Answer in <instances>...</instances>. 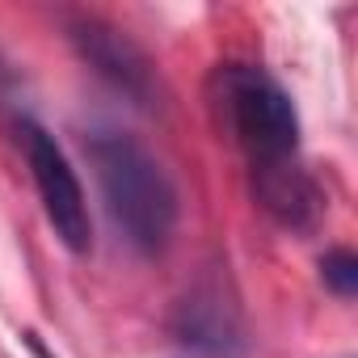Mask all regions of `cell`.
<instances>
[{
    "instance_id": "7a4b0ae2",
    "label": "cell",
    "mask_w": 358,
    "mask_h": 358,
    "mask_svg": "<svg viewBox=\"0 0 358 358\" xmlns=\"http://www.w3.org/2000/svg\"><path fill=\"white\" fill-rule=\"evenodd\" d=\"M215 106L224 114V127L249 156V169L299 156V114L270 72L253 64H224L215 72Z\"/></svg>"
},
{
    "instance_id": "8992f818",
    "label": "cell",
    "mask_w": 358,
    "mask_h": 358,
    "mask_svg": "<svg viewBox=\"0 0 358 358\" xmlns=\"http://www.w3.org/2000/svg\"><path fill=\"white\" fill-rule=\"evenodd\" d=\"M253 194L266 207V215L274 224H282L287 232H312L324 220V194L299 156L282 160V164L253 169Z\"/></svg>"
},
{
    "instance_id": "6da1fadb",
    "label": "cell",
    "mask_w": 358,
    "mask_h": 358,
    "mask_svg": "<svg viewBox=\"0 0 358 358\" xmlns=\"http://www.w3.org/2000/svg\"><path fill=\"white\" fill-rule=\"evenodd\" d=\"M89 164L97 173V186L106 199V211L114 220V228L127 236L131 249L156 257L169 249L173 232H177V186L164 173V164L156 160V152L118 127H101L85 139Z\"/></svg>"
},
{
    "instance_id": "3957f363",
    "label": "cell",
    "mask_w": 358,
    "mask_h": 358,
    "mask_svg": "<svg viewBox=\"0 0 358 358\" xmlns=\"http://www.w3.org/2000/svg\"><path fill=\"white\" fill-rule=\"evenodd\" d=\"M22 148H26V164L34 173L47 224L55 228L64 249L89 253L93 249V220H89V203H85V190H80V177H76L72 160L64 156L55 135H47L30 118H22Z\"/></svg>"
},
{
    "instance_id": "277c9868",
    "label": "cell",
    "mask_w": 358,
    "mask_h": 358,
    "mask_svg": "<svg viewBox=\"0 0 358 358\" xmlns=\"http://www.w3.org/2000/svg\"><path fill=\"white\" fill-rule=\"evenodd\" d=\"M173 337L199 358H245L249 329L228 274H203L173 308Z\"/></svg>"
},
{
    "instance_id": "52a82bcc",
    "label": "cell",
    "mask_w": 358,
    "mask_h": 358,
    "mask_svg": "<svg viewBox=\"0 0 358 358\" xmlns=\"http://www.w3.org/2000/svg\"><path fill=\"white\" fill-rule=\"evenodd\" d=\"M320 278H324V287L333 295L354 299V291H358V257L350 249H329L320 257Z\"/></svg>"
},
{
    "instance_id": "5b68a950",
    "label": "cell",
    "mask_w": 358,
    "mask_h": 358,
    "mask_svg": "<svg viewBox=\"0 0 358 358\" xmlns=\"http://www.w3.org/2000/svg\"><path fill=\"white\" fill-rule=\"evenodd\" d=\"M68 38L80 51V59L106 85L127 93L135 106H152L156 101V93H160L156 68H152V59L143 55V47L127 30L101 22V17H76V22H68Z\"/></svg>"
}]
</instances>
